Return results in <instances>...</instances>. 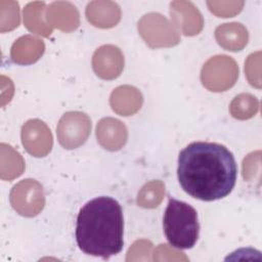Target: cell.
Here are the masks:
<instances>
[{"label":"cell","instance_id":"obj_18","mask_svg":"<svg viewBox=\"0 0 262 262\" xmlns=\"http://www.w3.org/2000/svg\"><path fill=\"white\" fill-rule=\"evenodd\" d=\"M230 114L237 120H248L256 115L259 110L258 99L249 93H242L233 98L230 103Z\"/></svg>","mask_w":262,"mask_h":262},{"label":"cell","instance_id":"obj_2","mask_svg":"<svg viewBox=\"0 0 262 262\" xmlns=\"http://www.w3.org/2000/svg\"><path fill=\"white\" fill-rule=\"evenodd\" d=\"M123 233V211L115 199L98 196L81 208L75 235L85 254L102 259L119 254L124 245Z\"/></svg>","mask_w":262,"mask_h":262},{"label":"cell","instance_id":"obj_12","mask_svg":"<svg viewBox=\"0 0 262 262\" xmlns=\"http://www.w3.org/2000/svg\"><path fill=\"white\" fill-rule=\"evenodd\" d=\"M46 18L50 27H55L63 32H71L79 27V12L70 2H53L46 10Z\"/></svg>","mask_w":262,"mask_h":262},{"label":"cell","instance_id":"obj_11","mask_svg":"<svg viewBox=\"0 0 262 262\" xmlns=\"http://www.w3.org/2000/svg\"><path fill=\"white\" fill-rule=\"evenodd\" d=\"M96 137L103 148L116 151L125 145L128 132L121 121L114 118H103L96 126Z\"/></svg>","mask_w":262,"mask_h":262},{"label":"cell","instance_id":"obj_4","mask_svg":"<svg viewBox=\"0 0 262 262\" xmlns=\"http://www.w3.org/2000/svg\"><path fill=\"white\" fill-rule=\"evenodd\" d=\"M238 78L236 62L227 55H216L204 64L201 72L203 85L210 91L221 92L232 87Z\"/></svg>","mask_w":262,"mask_h":262},{"label":"cell","instance_id":"obj_10","mask_svg":"<svg viewBox=\"0 0 262 262\" xmlns=\"http://www.w3.org/2000/svg\"><path fill=\"white\" fill-rule=\"evenodd\" d=\"M170 14L172 24L185 36L199 34L204 26L201 12L188 1H173L170 3Z\"/></svg>","mask_w":262,"mask_h":262},{"label":"cell","instance_id":"obj_16","mask_svg":"<svg viewBox=\"0 0 262 262\" xmlns=\"http://www.w3.org/2000/svg\"><path fill=\"white\" fill-rule=\"evenodd\" d=\"M110 102L113 111L117 114L130 116L141 107L142 95L135 87L120 86L113 91Z\"/></svg>","mask_w":262,"mask_h":262},{"label":"cell","instance_id":"obj_14","mask_svg":"<svg viewBox=\"0 0 262 262\" xmlns=\"http://www.w3.org/2000/svg\"><path fill=\"white\" fill-rule=\"evenodd\" d=\"M217 43L226 50H242L248 43L249 34L246 27L239 23L223 24L215 30Z\"/></svg>","mask_w":262,"mask_h":262},{"label":"cell","instance_id":"obj_3","mask_svg":"<svg viewBox=\"0 0 262 262\" xmlns=\"http://www.w3.org/2000/svg\"><path fill=\"white\" fill-rule=\"evenodd\" d=\"M163 226L170 246L176 249H191L199 238L200 224L196 211L185 202L169 199Z\"/></svg>","mask_w":262,"mask_h":262},{"label":"cell","instance_id":"obj_9","mask_svg":"<svg viewBox=\"0 0 262 262\" xmlns=\"http://www.w3.org/2000/svg\"><path fill=\"white\" fill-rule=\"evenodd\" d=\"M95 74L104 80H113L120 76L124 68V55L114 45H103L96 49L92 57Z\"/></svg>","mask_w":262,"mask_h":262},{"label":"cell","instance_id":"obj_7","mask_svg":"<svg viewBox=\"0 0 262 262\" xmlns=\"http://www.w3.org/2000/svg\"><path fill=\"white\" fill-rule=\"evenodd\" d=\"M12 208L25 217H34L44 208L45 196L42 185L35 179H24L10 191Z\"/></svg>","mask_w":262,"mask_h":262},{"label":"cell","instance_id":"obj_1","mask_svg":"<svg viewBox=\"0 0 262 262\" xmlns=\"http://www.w3.org/2000/svg\"><path fill=\"white\" fill-rule=\"evenodd\" d=\"M236 175L234 157L224 145L195 141L179 154V183L194 199L211 202L225 198L233 189Z\"/></svg>","mask_w":262,"mask_h":262},{"label":"cell","instance_id":"obj_19","mask_svg":"<svg viewBox=\"0 0 262 262\" xmlns=\"http://www.w3.org/2000/svg\"><path fill=\"white\" fill-rule=\"evenodd\" d=\"M165 194V184L160 180L146 183L138 192L137 204L145 209H152L160 205Z\"/></svg>","mask_w":262,"mask_h":262},{"label":"cell","instance_id":"obj_13","mask_svg":"<svg viewBox=\"0 0 262 262\" xmlns=\"http://www.w3.org/2000/svg\"><path fill=\"white\" fill-rule=\"evenodd\" d=\"M87 19L98 28H112L121 18V10L113 1H92L86 8Z\"/></svg>","mask_w":262,"mask_h":262},{"label":"cell","instance_id":"obj_8","mask_svg":"<svg viewBox=\"0 0 262 262\" xmlns=\"http://www.w3.org/2000/svg\"><path fill=\"white\" fill-rule=\"evenodd\" d=\"M21 142L26 150L37 158L47 156L53 144L50 129L38 119H32L25 123L21 128Z\"/></svg>","mask_w":262,"mask_h":262},{"label":"cell","instance_id":"obj_15","mask_svg":"<svg viewBox=\"0 0 262 262\" xmlns=\"http://www.w3.org/2000/svg\"><path fill=\"white\" fill-rule=\"evenodd\" d=\"M45 45L42 40L26 35L18 38L11 47V59L18 64H30L37 61L43 54Z\"/></svg>","mask_w":262,"mask_h":262},{"label":"cell","instance_id":"obj_21","mask_svg":"<svg viewBox=\"0 0 262 262\" xmlns=\"http://www.w3.org/2000/svg\"><path fill=\"white\" fill-rule=\"evenodd\" d=\"M209 9L219 17H230L238 13L243 6V1H208Z\"/></svg>","mask_w":262,"mask_h":262},{"label":"cell","instance_id":"obj_20","mask_svg":"<svg viewBox=\"0 0 262 262\" xmlns=\"http://www.w3.org/2000/svg\"><path fill=\"white\" fill-rule=\"evenodd\" d=\"M2 145L5 150L1 147V157L8 161V165L1 167V178L3 180L11 181L13 178L18 177L23 173L25 169V163L20 155L10 145H6L4 143H2Z\"/></svg>","mask_w":262,"mask_h":262},{"label":"cell","instance_id":"obj_17","mask_svg":"<svg viewBox=\"0 0 262 262\" xmlns=\"http://www.w3.org/2000/svg\"><path fill=\"white\" fill-rule=\"evenodd\" d=\"M44 8V2L35 1L29 3L24 9V23L29 31L47 37L51 34L52 28L50 26H46L43 20Z\"/></svg>","mask_w":262,"mask_h":262},{"label":"cell","instance_id":"obj_6","mask_svg":"<svg viewBox=\"0 0 262 262\" xmlns=\"http://www.w3.org/2000/svg\"><path fill=\"white\" fill-rule=\"evenodd\" d=\"M91 120L82 112H68L59 120L56 135L60 145L74 149L85 143L90 135Z\"/></svg>","mask_w":262,"mask_h":262},{"label":"cell","instance_id":"obj_5","mask_svg":"<svg viewBox=\"0 0 262 262\" xmlns=\"http://www.w3.org/2000/svg\"><path fill=\"white\" fill-rule=\"evenodd\" d=\"M138 31L145 43L151 48L170 47L180 41L175 26L157 12L143 15L138 21Z\"/></svg>","mask_w":262,"mask_h":262}]
</instances>
